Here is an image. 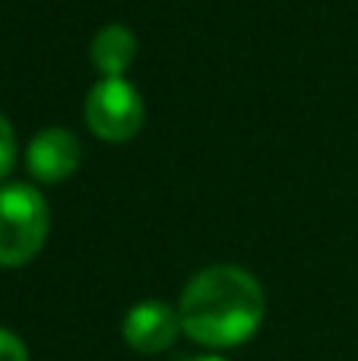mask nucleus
Segmentation results:
<instances>
[{
  "label": "nucleus",
  "mask_w": 358,
  "mask_h": 361,
  "mask_svg": "<svg viewBox=\"0 0 358 361\" xmlns=\"http://www.w3.org/2000/svg\"><path fill=\"white\" fill-rule=\"evenodd\" d=\"M266 298L260 282L232 263L206 267L187 282L178 305L181 330L206 349H235L260 330Z\"/></svg>",
  "instance_id": "obj_1"
},
{
  "label": "nucleus",
  "mask_w": 358,
  "mask_h": 361,
  "mask_svg": "<svg viewBox=\"0 0 358 361\" xmlns=\"http://www.w3.org/2000/svg\"><path fill=\"white\" fill-rule=\"evenodd\" d=\"M48 225V203L35 187H0V267H25L44 247Z\"/></svg>",
  "instance_id": "obj_2"
},
{
  "label": "nucleus",
  "mask_w": 358,
  "mask_h": 361,
  "mask_svg": "<svg viewBox=\"0 0 358 361\" xmlns=\"http://www.w3.org/2000/svg\"><path fill=\"white\" fill-rule=\"evenodd\" d=\"M146 118V105L140 99L137 86L121 76H105L95 82L86 99V121L92 133L108 143H124L137 137Z\"/></svg>",
  "instance_id": "obj_3"
},
{
  "label": "nucleus",
  "mask_w": 358,
  "mask_h": 361,
  "mask_svg": "<svg viewBox=\"0 0 358 361\" xmlns=\"http://www.w3.org/2000/svg\"><path fill=\"white\" fill-rule=\"evenodd\" d=\"M178 333H181V317L165 301H140L127 311L124 324H121L124 343L137 349L140 355H159V352L171 349Z\"/></svg>",
  "instance_id": "obj_4"
},
{
  "label": "nucleus",
  "mask_w": 358,
  "mask_h": 361,
  "mask_svg": "<svg viewBox=\"0 0 358 361\" xmlns=\"http://www.w3.org/2000/svg\"><path fill=\"white\" fill-rule=\"evenodd\" d=\"M29 171L44 184H57L67 180L80 169V140L63 127H48L42 130L29 146Z\"/></svg>",
  "instance_id": "obj_5"
},
{
  "label": "nucleus",
  "mask_w": 358,
  "mask_h": 361,
  "mask_svg": "<svg viewBox=\"0 0 358 361\" xmlns=\"http://www.w3.org/2000/svg\"><path fill=\"white\" fill-rule=\"evenodd\" d=\"M137 57V35L127 25H105L92 38V63L105 76H121Z\"/></svg>",
  "instance_id": "obj_6"
},
{
  "label": "nucleus",
  "mask_w": 358,
  "mask_h": 361,
  "mask_svg": "<svg viewBox=\"0 0 358 361\" xmlns=\"http://www.w3.org/2000/svg\"><path fill=\"white\" fill-rule=\"evenodd\" d=\"M13 162H16V137H13L10 121L0 114V180L10 175Z\"/></svg>",
  "instance_id": "obj_7"
},
{
  "label": "nucleus",
  "mask_w": 358,
  "mask_h": 361,
  "mask_svg": "<svg viewBox=\"0 0 358 361\" xmlns=\"http://www.w3.org/2000/svg\"><path fill=\"white\" fill-rule=\"evenodd\" d=\"M0 361H29V352H25L23 339L16 333L4 330L0 326Z\"/></svg>",
  "instance_id": "obj_8"
},
{
  "label": "nucleus",
  "mask_w": 358,
  "mask_h": 361,
  "mask_svg": "<svg viewBox=\"0 0 358 361\" xmlns=\"http://www.w3.org/2000/svg\"><path fill=\"white\" fill-rule=\"evenodd\" d=\"M187 361H226V358H219V355H200V358H187Z\"/></svg>",
  "instance_id": "obj_9"
}]
</instances>
